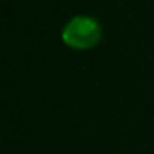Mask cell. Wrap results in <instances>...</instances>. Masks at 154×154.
I'll list each match as a JSON object with an SVG mask.
<instances>
[{"instance_id": "6da1fadb", "label": "cell", "mask_w": 154, "mask_h": 154, "mask_svg": "<svg viewBox=\"0 0 154 154\" xmlns=\"http://www.w3.org/2000/svg\"><path fill=\"white\" fill-rule=\"evenodd\" d=\"M101 33H103V30L96 18L78 15L65 25L63 32H61V38L71 48L88 50L101 40Z\"/></svg>"}]
</instances>
